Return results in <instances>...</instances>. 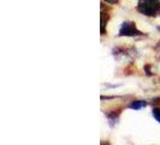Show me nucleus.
I'll list each match as a JSON object with an SVG mask.
<instances>
[{
    "label": "nucleus",
    "instance_id": "1",
    "mask_svg": "<svg viewBox=\"0 0 160 145\" xmlns=\"http://www.w3.org/2000/svg\"><path fill=\"white\" fill-rule=\"evenodd\" d=\"M137 11L144 16H160V0H138Z\"/></svg>",
    "mask_w": 160,
    "mask_h": 145
},
{
    "label": "nucleus",
    "instance_id": "5",
    "mask_svg": "<svg viewBox=\"0 0 160 145\" xmlns=\"http://www.w3.org/2000/svg\"><path fill=\"white\" fill-rule=\"evenodd\" d=\"M105 15H106V13H104V11H102V12H101V34H102V35L105 34V25L107 23V19L105 21Z\"/></svg>",
    "mask_w": 160,
    "mask_h": 145
},
{
    "label": "nucleus",
    "instance_id": "6",
    "mask_svg": "<svg viewBox=\"0 0 160 145\" xmlns=\"http://www.w3.org/2000/svg\"><path fill=\"white\" fill-rule=\"evenodd\" d=\"M153 116L160 123V108H154L153 109Z\"/></svg>",
    "mask_w": 160,
    "mask_h": 145
},
{
    "label": "nucleus",
    "instance_id": "3",
    "mask_svg": "<svg viewBox=\"0 0 160 145\" xmlns=\"http://www.w3.org/2000/svg\"><path fill=\"white\" fill-rule=\"evenodd\" d=\"M144 106H147V102H144V100H135L130 104V108L134 110H140Z\"/></svg>",
    "mask_w": 160,
    "mask_h": 145
},
{
    "label": "nucleus",
    "instance_id": "4",
    "mask_svg": "<svg viewBox=\"0 0 160 145\" xmlns=\"http://www.w3.org/2000/svg\"><path fill=\"white\" fill-rule=\"evenodd\" d=\"M107 119H108V123H110V126L113 127V126L117 123V121H118V114H117V115H116V113L107 114Z\"/></svg>",
    "mask_w": 160,
    "mask_h": 145
},
{
    "label": "nucleus",
    "instance_id": "2",
    "mask_svg": "<svg viewBox=\"0 0 160 145\" xmlns=\"http://www.w3.org/2000/svg\"><path fill=\"white\" fill-rule=\"evenodd\" d=\"M120 36H140L143 35V33L140 32L136 28V24L134 22H124L119 29Z\"/></svg>",
    "mask_w": 160,
    "mask_h": 145
},
{
    "label": "nucleus",
    "instance_id": "7",
    "mask_svg": "<svg viewBox=\"0 0 160 145\" xmlns=\"http://www.w3.org/2000/svg\"><path fill=\"white\" fill-rule=\"evenodd\" d=\"M106 3H108V4H117L118 3V0H104Z\"/></svg>",
    "mask_w": 160,
    "mask_h": 145
},
{
    "label": "nucleus",
    "instance_id": "8",
    "mask_svg": "<svg viewBox=\"0 0 160 145\" xmlns=\"http://www.w3.org/2000/svg\"><path fill=\"white\" fill-rule=\"evenodd\" d=\"M158 29H159V30H160V27H158Z\"/></svg>",
    "mask_w": 160,
    "mask_h": 145
}]
</instances>
